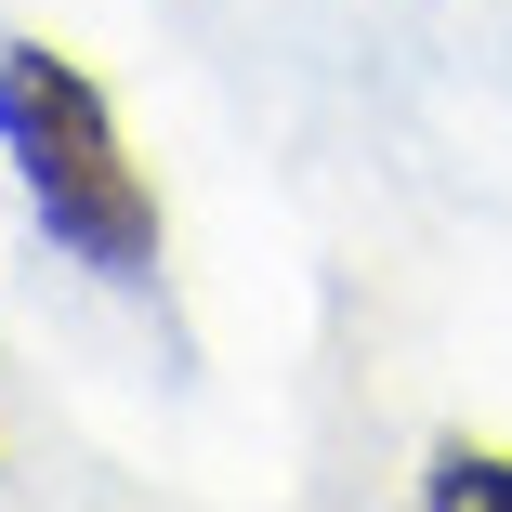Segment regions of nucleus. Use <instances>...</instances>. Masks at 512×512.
Returning a JSON list of instances; mask_svg holds the SVG:
<instances>
[{"label": "nucleus", "instance_id": "nucleus-1", "mask_svg": "<svg viewBox=\"0 0 512 512\" xmlns=\"http://www.w3.org/2000/svg\"><path fill=\"white\" fill-rule=\"evenodd\" d=\"M0 158H14L27 211L66 263H92L106 289H145L158 276V184L132 171L119 145V106L92 92L79 53L53 40H0Z\"/></svg>", "mask_w": 512, "mask_h": 512}, {"label": "nucleus", "instance_id": "nucleus-2", "mask_svg": "<svg viewBox=\"0 0 512 512\" xmlns=\"http://www.w3.org/2000/svg\"><path fill=\"white\" fill-rule=\"evenodd\" d=\"M421 499H434V512H473V499H512V460H499V447H434V460H421Z\"/></svg>", "mask_w": 512, "mask_h": 512}]
</instances>
